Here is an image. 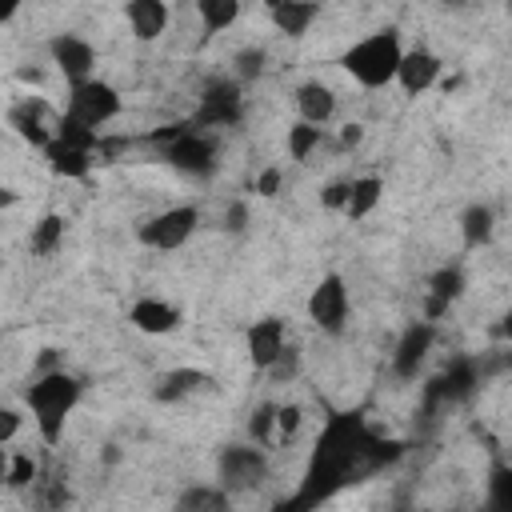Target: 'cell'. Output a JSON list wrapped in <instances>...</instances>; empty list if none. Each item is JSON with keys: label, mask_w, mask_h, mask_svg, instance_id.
Returning a JSON list of instances; mask_svg holds the SVG:
<instances>
[{"label": "cell", "mask_w": 512, "mask_h": 512, "mask_svg": "<svg viewBox=\"0 0 512 512\" xmlns=\"http://www.w3.org/2000/svg\"><path fill=\"white\" fill-rule=\"evenodd\" d=\"M400 456H404V444L376 436L360 412H332L316 436L300 492L292 500H284V508H292V512L316 508V504L332 500L340 488L356 484L360 476L380 472L384 464H392Z\"/></svg>", "instance_id": "1"}, {"label": "cell", "mask_w": 512, "mask_h": 512, "mask_svg": "<svg viewBox=\"0 0 512 512\" xmlns=\"http://www.w3.org/2000/svg\"><path fill=\"white\" fill-rule=\"evenodd\" d=\"M80 396H84V384L72 372H64V368L36 372V380L24 388V404H28L32 424H36V432H40L44 444H60L64 424L76 412Z\"/></svg>", "instance_id": "2"}, {"label": "cell", "mask_w": 512, "mask_h": 512, "mask_svg": "<svg viewBox=\"0 0 512 512\" xmlns=\"http://www.w3.org/2000/svg\"><path fill=\"white\" fill-rule=\"evenodd\" d=\"M404 56V44H400V28H376L368 36H360L356 44L344 48L340 56V68L360 84V88H388L396 80V64Z\"/></svg>", "instance_id": "3"}, {"label": "cell", "mask_w": 512, "mask_h": 512, "mask_svg": "<svg viewBox=\"0 0 512 512\" xmlns=\"http://www.w3.org/2000/svg\"><path fill=\"white\" fill-rule=\"evenodd\" d=\"M268 480V448L264 444H228L216 456V484L224 492H252Z\"/></svg>", "instance_id": "4"}, {"label": "cell", "mask_w": 512, "mask_h": 512, "mask_svg": "<svg viewBox=\"0 0 512 512\" xmlns=\"http://www.w3.org/2000/svg\"><path fill=\"white\" fill-rule=\"evenodd\" d=\"M120 92L108 84V80H100V76H88V80H76V84H68V100H64V116H72V120H80V124H88V128H104L108 120H116L120 116Z\"/></svg>", "instance_id": "5"}, {"label": "cell", "mask_w": 512, "mask_h": 512, "mask_svg": "<svg viewBox=\"0 0 512 512\" xmlns=\"http://www.w3.org/2000/svg\"><path fill=\"white\" fill-rule=\"evenodd\" d=\"M240 116H244L240 80H232V76H228V80L216 76V80H208V84L200 88V100H196V112L188 116V124L212 132V128H236Z\"/></svg>", "instance_id": "6"}, {"label": "cell", "mask_w": 512, "mask_h": 512, "mask_svg": "<svg viewBox=\"0 0 512 512\" xmlns=\"http://www.w3.org/2000/svg\"><path fill=\"white\" fill-rule=\"evenodd\" d=\"M160 156H164L168 168H176V172H184L192 180H208L216 172V136L204 132V128L184 124V132L176 140H168L160 148Z\"/></svg>", "instance_id": "7"}, {"label": "cell", "mask_w": 512, "mask_h": 512, "mask_svg": "<svg viewBox=\"0 0 512 512\" xmlns=\"http://www.w3.org/2000/svg\"><path fill=\"white\" fill-rule=\"evenodd\" d=\"M196 228H200L196 204H172V208L156 212L152 220H144V224L136 228V240H140L144 248H152V252H176V248H184V244L192 240Z\"/></svg>", "instance_id": "8"}, {"label": "cell", "mask_w": 512, "mask_h": 512, "mask_svg": "<svg viewBox=\"0 0 512 512\" xmlns=\"http://www.w3.org/2000/svg\"><path fill=\"white\" fill-rule=\"evenodd\" d=\"M308 320L324 332V336H340L344 328H348V308H352V300H348V284H344V276L340 272H324L320 280H316V288L308 292Z\"/></svg>", "instance_id": "9"}, {"label": "cell", "mask_w": 512, "mask_h": 512, "mask_svg": "<svg viewBox=\"0 0 512 512\" xmlns=\"http://www.w3.org/2000/svg\"><path fill=\"white\" fill-rule=\"evenodd\" d=\"M56 120H60V116L48 108L44 96H24V100H16V104L8 108V128H12L24 144H32V148H40V152L52 144Z\"/></svg>", "instance_id": "10"}, {"label": "cell", "mask_w": 512, "mask_h": 512, "mask_svg": "<svg viewBox=\"0 0 512 512\" xmlns=\"http://www.w3.org/2000/svg\"><path fill=\"white\" fill-rule=\"evenodd\" d=\"M432 344H436V324L432 320H412L404 332H400V340H396V348H392V372L400 376V380H416V372L424 368V360H428V352H432Z\"/></svg>", "instance_id": "11"}, {"label": "cell", "mask_w": 512, "mask_h": 512, "mask_svg": "<svg viewBox=\"0 0 512 512\" xmlns=\"http://www.w3.org/2000/svg\"><path fill=\"white\" fill-rule=\"evenodd\" d=\"M48 56H52V64L60 68V76L68 84L96 76V48L84 36H76V32H56L48 40Z\"/></svg>", "instance_id": "12"}, {"label": "cell", "mask_w": 512, "mask_h": 512, "mask_svg": "<svg viewBox=\"0 0 512 512\" xmlns=\"http://www.w3.org/2000/svg\"><path fill=\"white\" fill-rule=\"evenodd\" d=\"M440 68H444V64H440V56H436L432 48H404L392 84H400L408 96H420V92H428V88L440 80Z\"/></svg>", "instance_id": "13"}, {"label": "cell", "mask_w": 512, "mask_h": 512, "mask_svg": "<svg viewBox=\"0 0 512 512\" xmlns=\"http://www.w3.org/2000/svg\"><path fill=\"white\" fill-rule=\"evenodd\" d=\"M244 344H248V360L256 372H268V364L280 356V348L288 344V328L280 316H264L256 324H248L244 332Z\"/></svg>", "instance_id": "14"}, {"label": "cell", "mask_w": 512, "mask_h": 512, "mask_svg": "<svg viewBox=\"0 0 512 512\" xmlns=\"http://www.w3.org/2000/svg\"><path fill=\"white\" fill-rule=\"evenodd\" d=\"M180 308L176 304H168V300H160V296H140L132 308H128V324L136 328V332H144V336H168V332H176L180 328Z\"/></svg>", "instance_id": "15"}, {"label": "cell", "mask_w": 512, "mask_h": 512, "mask_svg": "<svg viewBox=\"0 0 512 512\" xmlns=\"http://www.w3.org/2000/svg\"><path fill=\"white\" fill-rule=\"evenodd\" d=\"M212 388V376L200 372V368H168L156 388H152V400L156 404H180V400H192L196 392H208Z\"/></svg>", "instance_id": "16"}, {"label": "cell", "mask_w": 512, "mask_h": 512, "mask_svg": "<svg viewBox=\"0 0 512 512\" xmlns=\"http://www.w3.org/2000/svg\"><path fill=\"white\" fill-rule=\"evenodd\" d=\"M124 16H128L132 36L144 40V44L160 40V36L168 32V20H172L168 0H128V4H124Z\"/></svg>", "instance_id": "17"}, {"label": "cell", "mask_w": 512, "mask_h": 512, "mask_svg": "<svg viewBox=\"0 0 512 512\" xmlns=\"http://www.w3.org/2000/svg\"><path fill=\"white\" fill-rule=\"evenodd\" d=\"M296 112H300V120H308V124H328L332 116H336V92L324 84V80H304V84H296Z\"/></svg>", "instance_id": "18"}, {"label": "cell", "mask_w": 512, "mask_h": 512, "mask_svg": "<svg viewBox=\"0 0 512 512\" xmlns=\"http://www.w3.org/2000/svg\"><path fill=\"white\" fill-rule=\"evenodd\" d=\"M320 12H324V0H288V4L272 8L268 16H272V28H276L280 36L300 40V36L320 20Z\"/></svg>", "instance_id": "19"}, {"label": "cell", "mask_w": 512, "mask_h": 512, "mask_svg": "<svg viewBox=\"0 0 512 512\" xmlns=\"http://www.w3.org/2000/svg\"><path fill=\"white\" fill-rule=\"evenodd\" d=\"M44 156H48V168H52V176H60V180H84V176L92 172V164H96V152L64 148V144H56V140L44 148Z\"/></svg>", "instance_id": "20"}, {"label": "cell", "mask_w": 512, "mask_h": 512, "mask_svg": "<svg viewBox=\"0 0 512 512\" xmlns=\"http://www.w3.org/2000/svg\"><path fill=\"white\" fill-rule=\"evenodd\" d=\"M492 236H496L492 204H468L460 212V240H464V248H484V244H492Z\"/></svg>", "instance_id": "21"}, {"label": "cell", "mask_w": 512, "mask_h": 512, "mask_svg": "<svg viewBox=\"0 0 512 512\" xmlns=\"http://www.w3.org/2000/svg\"><path fill=\"white\" fill-rule=\"evenodd\" d=\"M380 200H384V180H380V176H356V180H348L344 216L364 220V216H372V212L380 208Z\"/></svg>", "instance_id": "22"}, {"label": "cell", "mask_w": 512, "mask_h": 512, "mask_svg": "<svg viewBox=\"0 0 512 512\" xmlns=\"http://www.w3.org/2000/svg\"><path fill=\"white\" fill-rule=\"evenodd\" d=\"M64 216L60 212H44L36 224H32V232H28V252L32 256H52V252H60V244H64Z\"/></svg>", "instance_id": "23"}, {"label": "cell", "mask_w": 512, "mask_h": 512, "mask_svg": "<svg viewBox=\"0 0 512 512\" xmlns=\"http://www.w3.org/2000/svg\"><path fill=\"white\" fill-rule=\"evenodd\" d=\"M464 288H468L464 268H460V264H440V268L428 276V292H424V296H432V300H440V304L452 308V304L464 296Z\"/></svg>", "instance_id": "24"}, {"label": "cell", "mask_w": 512, "mask_h": 512, "mask_svg": "<svg viewBox=\"0 0 512 512\" xmlns=\"http://www.w3.org/2000/svg\"><path fill=\"white\" fill-rule=\"evenodd\" d=\"M228 504H232V492H224L220 484H192L176 500V508L184 512H228Z\"/></svg>", "instance_id": "25"}, {"label": "cell", "mask_w": 512, "mask_h": 512, "mask_svg": "<svg viewBox=\"0 0 512 512\" xmlns=\"http://www.w3.org/2000/svg\"><path fill=\"white\" fill-rule=\"evenodd\" d=\"M196 16L204 24V36L228 32L240 20V0H196Z\"/></svg>", "instance_id": "26"}, {"label": "cell", "mask_w": 512, "mask_h": 512, "mask_svg": "<svg viewBox=\"0 0 512 512\" xmlns=\"http://www.w3.org/2000/svg\"><path fill=\"white\" fill-rule=\"evenodd\" d=\"M52 140L64 144V148L96 152V144H100V128H88V124H80V120H72V116L60 112V120H56V136H52Z\"/></svg>", "instance_id": "27"}, {"label": "cell", "mask_w": 512, "mask_h": 512, "mask_svg": "<svg viewBox=\"0 0 512 512\" xmlns=\"http://www.w3.org/2000/svg\"><path fill=\"white\" fill-rule=\"evenodd\" d=\"M320 144H324V128H320V124L296 120V124L288 128V156H292L296 164H308V156H312Z\"/></svg>", "instance_id": "28"}, {"label": "cell", "mask_w": 512, "mask_h": 512, "mask_svg": "<svg viewBox=\"0 0 512 512\" xmlns=\"http://www.w3.org/2000/svg\"><path fill=\"white\" fill-rule=\"evenodd\" d=\"M248 436H252L256 444H264V448L276 444V404H272V400H260V404L252 408V416H248Z\"/></svg>", "instance_id": "29"}, {"label": "cell", "mask_w": 512, "mask_h": 512, "mask_svg": "<svg viewBox=\"0 0 512 512\" xmlns=\"http://www.w3.org/2000/svg\"><path fill=\"white\" fill-rule=\"evenodd\" d=\"M488 504L492 508H512V468L496 456L488 472Z\"/></svg>", "instance_id": "30"}, {"label": "cell", "mask_w": 512, "mask_h": 512, "mask_svg": "<svg viewBox=\"0 0 512 512\" xmlns=\"http://www.w3.org/2000/svg\"><path fill=\"white\" fill-rule=\"evenodd\" d=\"M264 60H268L264 48H240V52L232 56V80H240V84L260 80V76H264Z\"/></svg>", "instance_id": "31"}, {"label": "cell", "mask_w": 512, "mask_h": 512, "mask_svg": "<svg viewBox=\"0 0 512 512\" xmlns=\"http://www.w3.org/2000/svg\"><path fill=\"white\" fill-rule=\"evenodd\" d=\"M36 476H40V464H36L28 452L8 456V480H4V488L24 492V488H32V480H36Z\"/></svg>", "instance_id": "32"}, {"label": "cell", "mask_w": 512, "mask_h": 512, "mask_svg": "<svg viewBox=\"0 0 512 512\" xmlns=\"http://www.w3.org/2000/svg\"><path fill=\"white\" fill-rule=\"evenodd\" d=\"M272 384H292L296 376H300V348L296 344H284L280 348V356L268 364V372H264Z\"/></svg>", "instance_id": "33"}, {"label": "cell", "mask_w": 512, "mask_h": 512, "mask_svg": "<svg viewBox=\"0 0 512 512\" xmlns=\"http://www.w3.org/2000/svg\"><path fill=\"white\" fill-rule=\"evenodd\" d=\"M300 424H304V408L300 404H276V444L296 440Z\"/></svg>", "instance_id": "34"}, {"label": "cell", "mask_w": 512, "mask_h": 512, "mask_svg": "<svg viewBox=\"0 0 512 512\" xmlns=\"http://www.w3.org/2000/svg\"><path fill=\"white\" fill-rule=\"evenodd\" d=\"M220 224H224L228 236H244V232H248V204H244V200H232V204L224 208Z\"/></svg>", "instance_id": "35"}, {"label": "cell", "mask_w": 512, "mask_h": 512, "mask_svg": "<svg viewBox=\"0 0 512 512\" xmlns=\"http://www.w3.org/2000/svg\"><path fill=\"white\" fill-rule=\"evenodd\" d=\"M344 204H348V180H328V184L320 188V208L344 212Z\"/></svg>", "instance_id": "36"}, {"label": "cell", "mask_w": 512, "mask_h": 512, "mask_svg": "<svg viewBox=\"0 0 512 512\" xmlns=\"http://www.w3.org/2000/svg\"><path fill=\"white\" fill-rule=\"evenodd\" d=\"M20 424H24V416H20L16 408H8V404H0V444H8V440H16V432H20Z\"/></svg>", "instance_id": "37"}, {"label": "cell", "mask_w": 512, "mask_h": 512, "mask_svg": "<svg viewBox=\"0 0 512 512\" xmlns=\"http://www.w3.org/2000/svg\"><path fill=\"white\" fill-rule=\"evenodd\" d=\"M256 196H264V200L280 196V168H264V172L256 176Z\"/></svg>", "instance_id": "38"}, {"label": "cell", "mask_w": 512, "mask_h": 512, "mask_svg": "<svg viewBox=\"0 0 512 512\" xmlns=\"http://www.w3.org/2000/svg\"><path fill=\"white\" fill-rule=\"evenodd\" d=\"M360 144H364V124H344L336 148H340V152H352V148H360Z\"/></svg>", "instance_id": "39"}, {"label": "cell", "mask_w": 512, "mask_h": 512, "mask_svg": "<svg viewBox=\"0 0 512 512\" xmlns=\"http://www.w3.org/2000/svg\"><path fill=\"white\" fill-rule=\"evenodd\" d=\"M20 8H24V0H0V24H8Z\"/></svg>", "instance_id": "40"}, {"label": "cell", "mask_w": 512, "mask_h": 512, "mask_svg": "<svg viewBox=\"0 0 512 512\" xmlns=\"http://www.w3.org/2000/svg\"><path fill=\"white\" fill-rule=\"evenodd\" d=\"M16 200H20V192H12V188H4V184H0V208H12Z\"/></svg>", "instance_id": "41"}, {"label": "cell", "mask_w": 512, "mask_h": 512, "mask_svg": "<svg viewBox=\"0 0 512 512\" xmlns=\"http://www.w3.org/2000/svg\"><path fill=\"white\" fill-rule=\"evenodd\" d=\"M4 480H8V452H4V444H0V488H4Z\"/></svg>", "instance_id": "42"}, {"label": "cell", "mask_w": 512, "mask_h": 512, "mask_svg": "<svg viewBox=\"0 0 512 512\" xmlns=\"http://www.w3.org/2000/svg\"><path fill=\"white\" fill-rule=\"evenodd\" d=\"M444 8H468V0H440Z\"/></svg>", "instance_id": "43"}, {"label": "cell", "mask_w": 512, "mask_h": 512, "mask_svg": "<svg viewBox=\"0 0 512 512\" xmlns=\"http://www.w3.org/2000/svg\"><path fill=\"white\" fill-rule=\"evenodd\" d=\"M260 4H264V8L272 12V8H280V4H288V0H260Z\"/></svg>", "instance_id": "44"}]
</instances>
